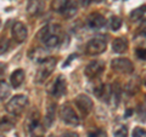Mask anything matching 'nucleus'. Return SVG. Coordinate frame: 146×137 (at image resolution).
I'll return each instance as SVG.
<instances>
[{"instance_id": "f257e3e1", "label": "nucleus", "mask_w": 146, "mask_h": 137, "mask_svg": "<svg viewBox=\"0 0 146 137\" xmlns=\"http://www.w3.org/2000/svg\"><path fill=\"white\" fill-rule=\"evenodd\" d=\"M60 33L61 27L58 24H49L43 27L40 32L38 33V39L49 49L57 47L60 45Z\"/></svg>"}, {"instance_id": "f03ea898", "label": "nucleus", "mask_w": 146, "mask_h": 137, "mask_svg": "<svg viewBox=\"0 0 146 137\" xmlns=\"http://www.w3.org/2000/svg\"><path fill=\"white\" fill-rule=\"evenodd\" d=\"M27 106H28V97L25 95H16L6 103L5 109L9 114L17 117L25 112Z\"/></svg>"}, {"instance_id": "7ed1b4c3", "label": "nucleus", "mask_w": 146, "mask_h": 137, "mask_svg": "<svg viewBox=\"0 0 146 137\" xmlns=\"http://www.w3.org/2000/svg\"><path fill=\"white\" fill-rule=\"evenodd\" d=\"M56 63H57V60L55 57H46L40 61V65L38 68V72H36V76H35L36 83H43L44 80H46L54 72L55 67H56Z\"/></svg>"}, {"instance_id": "20e7f679", "label": "nucleus", "mask_w": 146, "mask_h": 137, "mask_svg": "<svg viewBox=\"0 0 146 137\" xmlns=\"http://www.w3.org/2000/svg\"><path fill=\"white\" fill-rule=\"evenodd\" d=\"M60 117L61 119L66 123V124L71 126H77L79 125V117L77 115L76 111L73 109L70 104H62L60 108Z\"/></svg>"}, {"instance_id": "39448f33", "label": "nucleus", "mask_w": 146, "mask_h": 137, "mask_svg": "<svg viewBox=\"0 0 146 137\" xmlns=\"http://www.w3.org/2000/svg\"><path fill=\"white\" fill-rule=\"evenodd\" d=\"M111 68L115 72L119 73V74H131L134 70V66L131 61H129L128 58H115L111 62Z\"/></svg>"}, {"instance_id": "423d86ee", "label": "nucleus", "mask_w": 146, "mask_h": 137, "mask_svg": "<svg viewBox=\"0 0 146 137\" xmlns=\"http://www.w3.org/2000/svg\"><path fill=\"white\" fill-rule=\"evenodd\" d=\"M106 47H107L106 40L101 38H94L86 44L85 51L90 56H98V55H101L106 50Z\"/></svg>"}, {"instance_id": "0eeeda50", "label": "nucleus", "mask_w": 146, "mask_h": 137, "mask_svg": "<svg viewBox=\"0 0 146 137\" xmlns=\"http://www.w3.org/2000/svg\"><path fill=\"white\" fill-rule=\"evenodd\" d=\"M48 91H49V94H51L52 96H55V97H57V98L61 97V96L66 92V79H65V76L58 75L54 81H51L48 86Z\"/></svg>"}, {"instance_id": "6e6552de", "label": "nucleus", "mask_w": 146, "mask_h": 137, "mask_svg": "<svg viewBox=\"0 0 146 137\" xmlns=\"http://www.w3.org/2000/svg\"><path fill=\"white\" fill-rule=\"evenodd\" d=\"M104 68H105V63L102 61H93L85 67L84 73L89 79H94V78H96L104 72Z\"/></svg>"}, {"instance_id": "1a4fd4ad", "label": "nucleus", "mask_w": 146, "mask_h": 137, "mask_svg": "<svg viewBox=\"0 0 146 137\" xmlns=\"http://www.w3.org/2000/svg\"><path fill=\"white\" fill-rule=\"evenodd\" d=\"M11 34H12V38L17 43H23L27 39V36H28V30H27L26 26L22 22H15L12 26Z\"/></svg>"}, {"instance_id": "9d476101", "label": "nucleus", "mask_w": 146, "mask_h": 137, "mask_svg": "<svg viewBox=\"0 0 146 137\" xmlns=\"http://www.w3.org/2000/svg\"><path fill=\"white\" fill-rule=\"evenodd\" d=\"M76 106L80 109V112L83 114H89L91 111H93L94 103L90 99V97H88L86 95H78L76 97Z\"/></svg>"}, {"instance_id": "9b49d317", "label": "nucleus", "mask_w": 146, "mask_h": 137, "mask_svg": "<svg viewBox=\"0 0 146 137\" xmlns=\"http://www.w3.org/2000/svg\"><path fill=\"white\" fill-rule=\"evenodd\" d=\"M88 26L91 29H101L102 27L106 26V20L101 13H91L88 17Z\"/></svg>"}, {"instance_id": "f8f14e48", "label": "nucleus", "mask_w": 146, "mask_h": 137, "mask_svg": "<svg viewBox=\"0 0 146 137\" xmlns=\"http://www.w3.org/2000/svg\"><path fill=\"white\" fill-rule=\"evenodd\" d=\"M29 132H31L32 137H44L45 127L43 126L42 123L39 121L38 118L32 119V121L29 123Z\"/></svg>"}, {"instance_id": "ddd939ff", "label": "nucleus", "mask_w": 146, "mask_h": 137, "mask_svg": "<svg viewBox=\"0 0 146 137\" xmlns=\"http://www.w3.org/2000/svg\"><path fill=\"white\" fill-rule=\"evenodd\" d=\"M43 7H44L43 0H29L28 5H27V12L31 16H36L43 11Z\"/></svg>"}, {"instance_id": "4468645a", "label": "nucleus", "mask_w": 146, "mask_h": 137, "mask_svg": "<svg viewBox=\"0 0 146 137\" xmlns=\"http://www.w3.org/2000/svg\"><path fill=\"white\" fill-rule=\"evenodd\" d=\"M25 78H26V74H25V70L23 69H17L15 70L11 74V78H10V81H11V85L12 88H20L22 85V83L25 81Z\"/></svg>"}, {"instance_id": "2eb2a0df", "label": "nucleus", "mask_w": 146, "mask_h": 137, "mask_svg": "<svg viewBox=\"0 0 146 137\" xmlns=\"http://www.w3.org/2000/svg\"><path fill=\"white\" fill-rule=\"evenodd\" d=\"M112 50L116 53H124L128 50V40L125 38H116L112 43Z\"/></svg>"}, {"instance_id": "dca6fc26", "label": "nucleus", "mask_w": 146, "mask_h": 137, "mask_svg": "<svg viewBox=\"0 0 146 137\" xmlns=\"http://www.w3.org/2000/svg\"><path fill=\"white\" fill-rule=\"evenodd\" d=\"M77 10H78V6H77V3L74 1V0H70L68 1V4L66 5V7L63 9L62 11V15L65 16L66 18H71L73 17L77 13Z\"/></svg>"}, {"instance_id": "f3484780", "label": "nucleus", "mask_w": 146, "mask_h": 137, "mask_svg": "<svg viewBox=\"0 0 146 137\" xmlns=\"http://www.w3.org/2000/svg\"><path fill=\"white\" fill-rule=\"evenodd\" d=\"M45 125H46L48 127H50L52 125V123L55 120V104L50 103L49 107L46 109V115H45Z\"/></svg>"}, {"instance_id": "a211bd4d", "label": "nucleus", "mask_w": 146, "mask_h": 137, "mask_svg": "<svg viewBox=\"0 0 146 137\" xmlns=\"http://www.w3.org/2000/svg\"><path fill=\"white\" fill-rule=\"evenodd\" d=\"M13 121L11 119H9L7 117H1L0 118V131H10L13 129Z\"/></svg>"}, {"instance_id": "6ab92c4d", "label": "nucleus", "mask_w": 146, "mask_h": 137, "mask_svg": "<svg viewBox=\"0 0 146 137\" xmlns=\"http://www.w3.org/2000/svg\"><path fill=\"white\" fill-rule=\"evenodd\" d=\"M145 12H146V5H143L140 7L134 9V10L130 12V20L131 21H139V20H141Z\"/></svg>"}, {"instance_id": "aec40b11", "label": "nucleus", "mask_w": 146, "mask_h": 137, "mask_svg": "<svg viewBox=\"0 0 146 137\" xmlns=\"http://www.w3.org/2000/svg\"><path fill=\"white\" fill-rule=\"evenodd\" d=\"M11 94V89L6 81H0V99L7 98Z\"/></svg>"}, {"instance_id": "412c9836", "label": "nucleus", "mask_w": 146, "mask_h": 137, "mask_svg": "<svg viewBox=\"0 0 146 137\" xmlns=\"http://www.w3.org/2000/svg\"><path fill=\"white\" fill-rule=\"evenodd\" d=\"M68 1H70V0H54L51 4L52 10L56 12H62L63 9H65L66 5L68 4Z\"/></svg>"}, {"instance_id": "4be33fe9", "label": "nucleus", "mask_w": 146, "mask_h": 137, "mask_svg": "<svg viewBox=\"0 0 146 137\" xmlns=\"http://www.w3.org/2000/svg\"><path fill=\"white\" fill-rule=\"evenodd\" d=\"M122 27V20L118 16H112L110 18V28L112 30H118Z\"/></svg>"}, {"instance_id": "5701e85b", "label": "nucleus", "mask_w": 146, "mask_h": 137, "mask_svg": "<svg viewBox=\"0 0 146 137\" xmlns=\"http://www.w3.org/2000/svg\"><path fill=\"white\" fill-rule=\"evenodd\" d=\"M115 137H128V127L125 125H118L113 131Z\"/></svg>"}, {"instance_id": "b1692460", "label": "nucleus", "mask_w": 146, "mask_h": 137, "mask_svg": "<svg viewBox=\"0 0 146 137\" xmlns=\"http://www.w3.org/2000/svg\"><path fill=\"white\" fill-rule=\"evenodd\" d=\"M10 47V40L6 38H0V55L5 53Z\"/></svg>"}, {"instance_id": "393cba45", "label": "nucleus", "mask_w": 146, "mask_h": 137, "mask_svg": "<svg viewBox=\"0 0 146 137\" xmlns=\"http://www.w3.org/2000/svg\"><path fill=\"white\" fill-rule=\"evenodd\" d=\"M133 137H146V130L143 127H135L133 130Z\"/></svg>"}, {"instance_id": "a878e982", "label": "nucleus", "mask_w": 146, "mask_h": 137, "mask_svg": "<svg viewBox=\"0 0 146 137\" xmlns=\"http://www.w3.org/2000/svg\"><path fill=\"white\" fill-rule=\"evenodd\" d=\"M136 57L139 58V60H144L146 61V49H143V47H139L136 49Z\"/></svg>"}, {"instance_id": "bb28decb", "label": "nucleus", "mask_w": 146, "mask_h": 137, "mask_svg": "<svg viewBox=\"0 0 146 137\" xmlns=\"http://www.w3.org/2000/svg\"><path fill=\"white\" fill-rule=\"evenodd\" d=\"M141 20H143V21H141V26H140V34L141 35H145L146 36V18H141Z\"/></svg>"}, {"instance_id": "cd10ccee", "label": "nucleus", "mask_w": 146, "mask_h": 137, "mask_svg": "<svg viewBox=\"0 0 146 137\" xmlns=\"http://www.w3.org/2000/svg\"><path fill=\"white\" fill-rule=\"evenodd\" d=\"M89 137H106V132L102 130H98V131L93 132V134H90Z\"/></svg>"}, {"instance_id": "c85d7f7f", "label": "nucleus", "mask_w": 146, "mask_h": 137, "mask_svg": "<svg viewBox=\"0 0 146 137\" xmlns=\"http://www.w3.org/2000/svg\"><path fill=\"white\" fill-rule=\"evenodd\" d=\"M61 137H79L78 134H76V132H66V134H63Z\"/></svg>"}, {"instance_id": "c756f323", "label": "nucleus", "mask_w": 146, "mask_h": 137, "mask_svg": "<svg viewBox=\"0 0 146 137\" xmlns=\"http://www.w3.org/2000/svg\"><path fill=\"white\" fill-rule=\"evenodd\" d=\"M91 1H93V0H79V3H80L82 6H88Z\"/></svg>"}, {"instance_id": "7c9ffc66", "label": "nucleus", "mask_w": 146, "mask_h": 137, "mask_svg": "<svg viewBox=\"0 0 146 137\" xmlns=\"http://www.w3.org/2000/svg\"><path fill=\"white\" fill-rule=\"evenodd\" d=\"M95 3H102V1H105V0H94Z\"/></svg>"}, {"instance_id": "2f4dec72", "label": "nucleus", "mask_w": 146, "mask_h": 137, "mask_svg": "<svg viewBox=\"0 0 146 137\" xmlns=\"http://www.w3.org/2000/svg\"><path fill=\"white\" fill-rule=\"evenodd\" d=\"M144 84H145V86H146V74H145V78H144Z\"/></svg>"}, {"instance_id": "473e14b6", "label": "nucleus", "mask_w": 146, "mask_h": 137, "mask_svg": "<svg viewBox=\"0 0 146 137\" xmlns=\"http://www.w3.org/2000/svg\"><path fill=\"white\" fill-rule=\"evenodd\" d=\"M49 137H55V136H54V135H50V136H49Z\"/></svg>"}, {"instance_id": "72a5a7b5", "label": "nucleus", "mask_w": 146, "mask_h": 137, "mask_svg": "<svg viewBox=\"0 0 146 137\" xmlns=\"http://www.w3.org/2000/svg\"><path fill=\"white\" fill-rule=\"evenodd\" d=\"M145 104H146V97H145Z\"/></svg>"}, {"instance_id": "f704fd0d", "label": "nucleus", "mask_w": 146, "mask_h": 137, "mask_svg": "<svg viewBox=\"0 0 146 137\" xmlns=\"http://www.w3.org/2000/svg\"><path fill=\"white\" fill-rule=\"evenodd\" d=\"M0 26H1V21H0Z\"/></svg>"}, {"instance_id": "c9c22d12", "label": "nucleus", "mask_w": 146, "mask_h": 137, "mask_svg": "<svg viewBox=\"0 0 146 137\" xmlns=\"http://www.w3.org/2000/svg\"><path fill=\"white\" fill-rule=\"evenodd\" d=\"M0 137H5V136H0Z\"/></svg>"}]
</instances>
